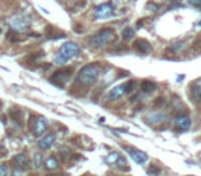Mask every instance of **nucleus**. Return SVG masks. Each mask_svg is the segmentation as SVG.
Here are the masks:
<instances>
[{"instance_id":"7ed1b4c3","label":"nucleus","mask_w":201,"mask_h":176,"mask_svg":"<svg viewBox=\"0 0 201 176\" xmlns=\"http://www.w3.org/2000/svg\"><path fill=\"white\" fill-rule=\"evenodd\" d=\"M113 39H116L114 30L112 28H105L102 30H99L98 33H95L90 39V46L94 48H102L103 46H106L108 43H110Z\"/></svg>"},{"instance_id":"b1692460","label":"nucleus","mask_w":201,"mask_h":176,"mask_svg":"<svg viewBox=\"0 0 201 176\" xmlns=\"http://www.w3.org/2000/svg\"><path fill=\"white\" fill-rule=\"evenodd\" d=\"M8 175V168L3 164H0V176H7Z\"/></svg>"},{"instance_id":"f3484780","label":"nucleus","mask_w":201,"mask_h":176,"mask_svg":"<svg viewBox=\"0 0 201 176\" xmlns=\"http://www.w3.org/2000/svg\"><path fill=\"white\" fill-rule=\"evenodd\" d=\"M134 36H135L134 29L132 28H124V30H123L124 40H131V39H134Z\"/></svg>"},{"instance_id":"20e7f679","label":"nucleus","mask_w":201,"mask_h":176,"mask_svg":"<svg viewBox=\"0 0 201 176\" xmlns=\"http://www.w3.org/2000/svg\"><path fill=\"white\" fill-rule=\"evenodd\" d=\"M72 73H73L72 67H70V69H59V70H57V72L51 76V78H50V80H51V83L55 84V86L64 87L65 84L68 83V80L70 78Z\"/></svg>"},{"instance_id":"423d86ee","label":"nucleus","mask_w":201,"mask_h":176,"mask_svg":"<svg viewBox=\"0 0 201 176\" xmlns=\"http://www.w3.org/2000/svg\"><path fill=\"white\" fill-rule=\"evenodd\" d=\"M8 22H10L11 28L15 29V30H18V32H23V30H26V29L29 28V19L25 18V17H21V15L13 17Z\"/></svg>"},{"instance_id":"f257e3e1","label":"nucleus","mask_w":201,"mask_h":176,"mask_svg":"<svg viewBox=\"0 0 201 176\" xmlns=\"http://www.w3.org/2000/svg\"><path fill=\"white\" fill-rule=\"evenodd\" d=\"M100 65L99 63H90V65L84 66L79 72L77 77H76V84L81 87H90L98 80L100 74Z\"/></svg>"},{"instance_id":"0eeeda50","label":"nucleus","mask_w":201,"mask_h":176,"mask_svg":"<svg viewBox=\"0 0 201 176\" xmlns=\"http://www.w3.org/2000/svg\"><path fill=\"white\" fill-rule=\"evenodd\" d=\"M134 50L138 52V54H141V55H147V54H150V52L153 51V48H152V44H150L147 40H145V39H137L134 42Z\"/></svg>"},{"instance_id":"9d476101","label":"nucleus","mask_w":201,"mask_h":176,"mask_svg":"<svg viewBox=\"0 0 201 176\" xmlns=\"http://www.w3.org/2000/svg\"><path fill=\"white\" fill-rule=\"evenodd\" d=\"M47 127H48V121L43 117H37L32 122V131L35 135H43L47 131Z\"/></svg>"},{"instance_id":"c756f323","label":"nucleus","mask_w":201,"mask_h":176,"mask_svg":"<svg viewBox=\"0 0 201 176\" xmlns=\"http://www.w3.org/2000/svg\"><path fill=\"white\" fill-rule=\"evenodd\" d=\"M190 176H193V175H190Z\"/></svg>"},{"instance_id":"f03ea898","label":"nucleus","mask_w":201,"mask_h":176,"mask_svg":"<svg viewBox=\"0 0 201 176\" xmlns=\"http://www.w3.org/2000/svg\"><path fill=\"white\" fill-rule=\"evenodd\" d=\"M79 52H80L79 44H76L73 42H68L61 46L59 52H58V55L55 57V62L59 63V65H64V63L69 62L72 58H75Z\"/></svg>"},{"instance_id":"f8f14e48","label":"nucleus","mask_w":201,"mask_h":176,"mask_svg":"<svg viewBox=\"0 0 201 176\" xmlns=\"http://www.w3.org/2000/svg\"><path fill=\"white\" fill-rule=\"evenodd\" d=\"M55 142V135L54 134H47L46 136H43L39 140V147L41 150H48Z\"/></svg>"},{"instance_id":"2eb2a0df","label":"nucleus","mask_w":201,"mask_h":176,"mask_svg":"<svg viewBox=\"0 0 201 176\" xmlns=\"http://www.w3.org/2000/svg\"><path fill=\"white\" fill-rule=\"evenodd\" d=\"M141 88L143 92L146 94H152L156 91V88H157V86H156V83H153V81H149V80H143L141 84Z\"/></svg>"},{"instance_id":"412c9836","label":"nucleus","mask_w":201,"mask_h":176,"mask_svg":"<svg viewBox=\"0 0 201 176\" xmlns=\"http://www.w3.org/2000/svg\"><path fill=\"white\" fill-rule=\"evenodd\" d=\"M41 164H43V158H41V154L40 153H36V154H35V166H36V168H40Z\"/></svg>"},{"instance_id":"4be33fe9","label":"nucleus","mask_w":201,"mask_h":176,"mask_svg":"<svg viewBox=\"0 0 201 176\" xmlns=\"http://www.w3.org/2000/svg\"><path fill=\"white\" fill-rule=\"evenodd\" d=\"M185 48V43H175L172 47H171V51L174 52H179L181 50Z\"/></svg>"},{"instance_id":"aec40b11","label":"nucleus","mask_w":201,"mask_h":176,"mask_svg":"<svg viewBox=\"0 0 201 176\" xmlns=\"http://www.w3.org/2000/svg\"><path fill=\"white\" fill-rule=\"evenodd\" d=\"M119 158H120L119 153H110L108 157H106V161H108V162H116Z\"/></svg>"},{"instance_id":"6e6552de","label":"nucleus","mask_w":201,"mask_h":176,"mask_svg":"<svg viewBox=\"0 0 201 176\" xmlns=\"http://www.w3.org/2000/svg\"><path fill=\"white\" fill-rule=\"evenodd\" d=\"M124 149L127 150V153L129 154V157L135 161L137 164H145L147 161V154L143 153V151L138 150V149H134V147H129V146H124Z\"/></svg>"},{"instance_id":"ddd939ff","label":"nucleus","mask_w":201,"mask_h":176,"mask_svg":"<svg viewBox=\"0 0 201 176\" xmlns=\"http://www.w3.org/2000/svg\"><path fill=\"white\" fill-rule=\"evenodd\" d=\"M190 96L196 103H201V81H196L190 86Z\"/></svg>"},{"instance_id":"a878e982","label":"nucleus","mask_w":201,"mask_h":176,"mask_svg":"<svg viewBox=\"0 0 201 176\" xmlns=\"http://www.w3.org/2000/svg\"><path fill=\"white\" fill-rule=\"evenodd\" d=\"M116 164L120 166V168H125V165H127V162H125V160H123V158H119V160L116 161Z\"/></svg>"},{"instance_id":"4468645a","label":"nucleus","mask_w":201,"mask_h":176,"mask_svg":"<svg viewBox=\"0 0 201 176\" xmlns=\"http://www.w3.org/2000/svg\"><path fill=\"white\" fill-rule=\"evenodd\" d=\"M14 162H15V165L21 169H28L29 168V160L25 154H17L15 157H14Z\"/></svg>"},{"instance_id":"9b49d317","label":"nucleus","mask_w":201,"mask_h":176,"mask_svg":"<svg viewBox=\"0 0 201 176\" xmlns=\"http://www.w3.org/2000/svg\"><path fill=\"white\" fill-rule=\"evenodd\" d=\"M174 125H175L178 130L186 131V130H189V128L191 127V120H190V117L186 116V114H181V116L175 117V120H174Z\"/></svg>"},{"instance_id":"393cba45","label":"nucleus","mask_w":201,"mask_h":176,"mask_svg":"<svg viewBox=\"0 0 201 176\" xmlns=\"http://www.w3.org/2000/svg\"><path fill=\"white\" fill-rule=\"evenodd\" d=\"M189 4H191L193 7H201V0H187Z\"/></svg>"},{"instance_id":"cd10ccee","label":"nucleus","mask_w":201,"mask_h":176,"mask_svg":"<svg viewBox=\"0 0 201 176\" xmlns=\"http://www.w3.org/2000/svg\"><path fill=\"white\" fill-rule=\"evenodd\" d=\"M147 7H149V8H153V10H158V6L153 4V3H149V4H147Z\"/></svg>"},{"instance_id":"dca6fc26","label":"nucleus","mask_w":201,"mask_h":176,"mask_svg":"<svg viewBox=\"0 0 201 176\" xmlns=\"http://www.w3.org/2000/svg\"><path fill=\"white\" fill-rule=\"evenodd\" d=\"M46 168L48 171H52V169H57L58 168V160L55 157H48L46 160Z\"/></svg>"},{"instance_id":"1a4fd4ad","label":"nucleus","mask_w":201,"mask_h":176,"mask_svg":"<svg viewBox=\"0 0 201 176\" xmlns=\"http://www.w3.org/2000/svg\"><path fill=\"white\" fill-rule=\"evenodd\" d=\"M124 95H125V84H120V86L113 87L109 91L108 95H106V99H108L109 102H116Z\"/></svg>"},{"instance_id":"5701e85b","label":"nucleus","mask_w":201,"mask_h":176,"mask_svg":"<svg viewBox=\"0 0 201 176\" xmlns=\"http://www.w3.org/2000/svg\"><path fill=\"white\" fill-rule=\"evenodd\" d=\"M147 172H149L152 176H156V175L160 174V169H158L157 166H154V165H150L149 168H147Z\"/></svg>"},{"instance_id":"6ab92c4d","label":"nucleus","mask_w":201,"mask_h":176,"mask_svg":"<svg viewBox=\"0 0 201 176\" xmlns=\"http://www.w3.org/2000/svg\"><path fill=\"white\" fill-rule=\"evenodd\" d=\"M149 120H150V121L156 120L154 122H161L162 120H165V116H164V114H161V113H156V114H152V116L149 117Z\"/></svg>"},{"instance_id":"c85d7f7f","label":"nucleus","mask_w":201,"mask_h":176,"mask_svg":"<svg viewBox=\"0 0 201 176\" xmlns=\"http://www.w3.org/2000/svg\"><path fill=\"white\" fill-rule=\"evenodd\" d=\"M199 25H200V26H201V22H200V23H199Z\"/></svg>"},{"instance_id":"a211bd4d","label":"nucleus","mask_w":201,"mask_h":176,"mask_svg":"<svg viewBox=\"0 0 201 176\" xmlns=\"http://www.w3.org/2000/svg\"><path fill=\"white\" fill-rule=\"evenodd\" d=\"M124 84H125V94L132 92V91L137 88V81H134V80H129V81H127V83H124Z\"/></svg>"},{"instance_id":"39448f33","label":"nucleus","mask_w":201,"mask_h":176,"mask_svg":"<svg viewBox=\"0 0 201 176\" xmlns=\"http://www.w3.org/2000/svg\"><path fill=\"white\" fill-rule=\"evenodd\" d=\"M94 13L98 19H106L113 15V7L110 3H103V4H99L94 8Z\"/></svg>"},{"instance_id":"bb28decb","label":"nucleus","mask_w":201,"mask_h":176,"mask_svg":"<svg viewBox=\"0 0 201 176\" xmlns=\"http://www.w3.org/2000/svg\"><path fill=\"white\" fill-rule=\"evenodd\" d=\"M162 103H164V98H157V101L154 102L156 106H158V105H162Z\"/></svg>"}]
</instances>
